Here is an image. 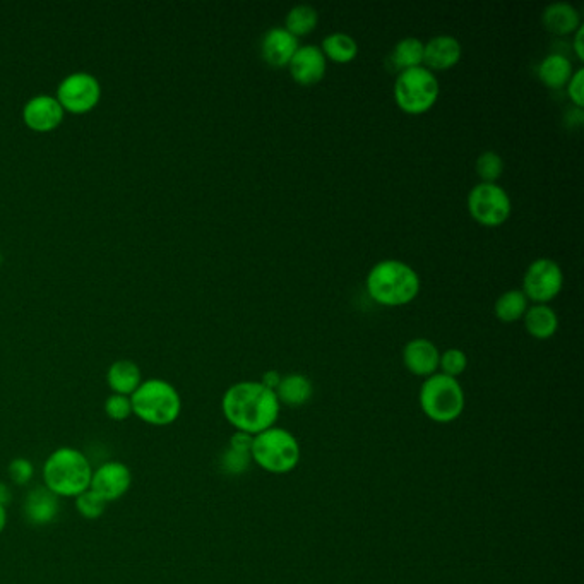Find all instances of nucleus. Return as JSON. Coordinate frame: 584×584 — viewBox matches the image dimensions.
<instances>
[{
  "label": "nucleus",
  "mask_w": 584,
  "mask_h": 584,
  "mask_svg": "<svg viewBox=\"0 0 584 584\" xmlns=\"http://www.w3.org/2000/svg\"><path fill=\"white\" fill-rule=\"evenodd\" d=\"M280 401L275 391L264 388L261 382L242 381L233 384L223 394L221 412L228 424L251 436L275 427L280 417Z\"/></svg>",
  "instance_id": "nucleus-1"
},
{
  "label": "nucleus",
  "mask_w": 584,
  "mask_h": 584,
  "mask_svg": "<svg viewBox=\"0 0 584 584\" xmlns=\"http://www.w3.org/2000/svg\"><path fill=\"white\" fill-rule=\"evenodd\" d=\"M369 297L382 307H403L418 297L422 281L410 264L384 259L374 264L365 280Z\"/></svg>",
  "instance_id": "nucleus-2"
},
{
  "label": "nucleus",
  "mask_w": 584,
  "mask_h": 584,
  "mask_svg": "<svg viewBox=\"0 0 584 584\" xmlns=\"http://www.w3.org/2000/svg\"><path fill=\"white\" fill-rule=\"evenodd\" d=\"M90 459L76 447L62 446L45 459L43 483L57 497H78L90 489Z\"/></svg>",
  "instance_id": "nucleus-3"
},
{
  "label": "nucleus",
  "mask_w": 584,
  "mask_h": 584,
  "mask_svg": "<svg viewBox=\"0 0 584 584\" xmlns=\"http://www.w3.org/2000/svg\"><path fill=\"white\" fill-rule=\"evenodd\" d=\"M132 415L155 427H167L177 422L182 413V398L172 384L163 379L141 382L131 396Z\"/></svg>",
  "instance_id": "nucleus-4"
},
{
  "label": "nucleus",
  "mask_w": 584,
  "mask_h": 584,
  "mask_svg": "<svg viewBox=\"0 0 584 584\" xmlns=\"http://www.w3.org/2000/svg\"><path fill=\"white\" fill-rule=\"evenodd\" d=\"M418 400L422 412L437 424H451L465 410V391L458 379L441 372L425 379Z\"/></svg>",
  "instance_id": "nucleus-5"
},
{
  "label": "nucleus",
  "mask_w": 584,
  "mask_h": 584,
  "mask_svg": "<svg viewBox=\"0 0 584 584\" xmlns=\"http://www.w3.org/2000/svg\"><path fill=\"white\" fill-rule=\"evenodd\" d=\"M394 102L401 112L408 115H424L436 107L441 86L436 74L424 66L401 71L394 81Z\"/></svg>",
  "instance_id": "nucleus-6"
},
{
  "label": "nucleus",
  "mask_w": 584,
  "mask_h": 584,
  "mask_svg": "<svg viewBox=\"0 0 584 584\" xmlns=\"http://www.w3.org/2000/svg\"><path fill=\"white\" fill-rule=\"evenodd\" d=\"M251 456L252 461L268 473L285 475L293 468H297L300 461V446L292 432L271 427L254 436Z\"/></svg>",
  "instance_id": "nucleus-7"
},
{
  "label": "nucleus",
  "mask_w": 584,
  "mask_h": 584,
  "mask_svg": "<svg viewBox=\"0 0 584 584\" xmlns=\"http://www.w3.org/2000/svg\"><path fill=\"white\" fill-rule=\"evenodd\" d=\"M466 206L471 218L487 228L501 227L513 213L511 197L499 184L475 185L468 194Z\"/></svg>",
  "instance_id": "nucleus-8"
},
{
  "label": "nucleus",
  "mask_w": 584,
  "mask_h": 584,
  "mask_svg": "<svg viewBox=\"0 0 584 584\" xmlns=\"http://www.w3.org/2000/svg\"><path fill=\"white\" fill-rule=\"evenodd\" d=\"M564 288V273L559 264L550 257H538L526 268L523 288L528 302L549 304L559 297Z\"/></svg>",
  "instance_id": "nucleus-9"
},
{
  "label": "nucleus",
  "mask_w": 584,
  "mask_h": 584,
  "mask_svg": "<svg viewBox=\"0 0 584 584\" xmlns=\"http://www.w3.org/2000/svg\"><path fill=\"white\" fill-rule=\"evenodd\" d=\"M55 98L60 107L64 108V112L74 115L88 114L100 103L102 86L88 72H74L62 79Z\"/></svg>",
  "instance_id": "nucleus-10"
},
{
  "label": "nucleus",
  "mask_w": 584,
  "mask_h": 584,
  "mask_svg": "<svg viewBox=\"0 0 584 584\" xmlns=\"http://www.w3.org/2000/svg\"><path fill=\"white\" fill-rule=\"evenodd\" d=\"M132 473L122 461H107L93 470L90 489L102 497L103 501L115 502L129 492Z\"/></svg>",
  "instance_id": "nucleus-11"
},
{
  "label": "nucleus",
  "mask_w": 584,
  "mask_h": 584,
  "mask_svg": "<svg viewBox=\"0 0 584 584\" xmlns=\"http://www.w3.org/2000/svg\"><path fill=\"white\" fill-rule=\"evenodd\" d=\"M326 71H328V60L322 54L321 48L316 45L298 47L288 64V72L293 81L305 88L321 83L326 76Z\"/></svg>",
  "instance_id": "nucleus-12"
},
{
  "label": "nucleus",
  "mask_w": 584,
  "mask_h": 584,
  "mask_svg": "<svg viewBox=\"0 0 584 584\" xmlns=\"http://www.w3.org/2000/svg\"><path fill=\"white\" fill-rule=\"evenodd\" d=\"M64 108L55 96L38 95L23 108V120L28 129L35 132H52L64 120Z\"/></svg>",
  "instance_id": "nucleus-13"
},
{
  "label": "nucleus",
  "mask_w": 584,
  "mask_h": 584,
  "mask_svg": "<svg viewBox=\"0 0 584 584\" xmlns=\"http://www.w3.org/2000/svg\"><path fill=\"white\" fill-rule=\"evenodd\" d=\"M439 358H441L439 348L434 345V341L427 338H415L408 341L403 348V364L413 376L427 379L437 374Z\"/></svg>",
  "instance_id": "nucleus-14"
},
{
  "label": "nucleus",
  "mask_w": 584,
  "mask_h": 584,
  "mask_svg": "<svg viewBox=\"0 0 584 584\" xmlns=\"http://www.w3.org/2000/svg\"><path fill=\"white\" fill-rule=\"evenodd\" d=\"M463 48L458 38L439 35L424 43V67L430 72H444L458 66Z\"/></svg>",
  "instance_id": "nucleus-15"
},
{
  "label": "nucleus",
  "mask_w": 584,
  "mask_h": 584,
  "mask_svg": "<svg viewBox=\"0 0 584 584\" xmlns=\"http://www.w3.org/2000/svg\"><path fill=\"white\" fill-rule=\"evenodd\" d=\"M59 511V497L52 494L45 485L31 489L24 499V519L31 526H47L54 523L59 516Z\"/></svg>",
  "instance_id": "nucleus-16"
},
{
  "label": "nucleus",
  "mask_w": 584,
  "mask_h": 584,
  "mask_svg": "<svg viewBox=\"0 0 584 584\" xmlns=\"http://www.w3.org/2000/svg\"><path fill=\"white\" fill-rule=\"evenodd\" d=\"M298 47L300 45L295 36L290 35L285 28L275 26L266 31V35L263 36L261 55L268 66L281 69V67H288Z\"/></svg>",
  "instance_id": "nucleus-17"
},
{
  "label": "nucleus",
  "mask_w": 584,
  "mask_h": 584,
  "mask_svg": "<svg viewBox=\"0 0 584 584\" xmlns=\"http://www.w3.org/2000/svg\"><path fill=\"white\" fill-rule=\"evenodd\" d=\"M542 23L545 30L555 36L574 35L583 26L581 14L567 2H555L543 11Z\"/></svg>",
  "instance_id": "nucleus-18"
},
{
  "label": "nucleus",
  "mask_w": 584,
  "mask_h": 584,
  "mask_svg": "<svg viewBox=\"0 0 584 584\" xmlns=\"http://www.w3.org/2000/svg\"><path fill=\"white\" fill-rule=\"evenodd\" d=\"M523 322L526 333L540 341L550 340L559 329V316L549 304H531Z\"/></svg>",
  "instance_id": "nucleus-19"
},
{
  "label": "nucleus",
  "mask_w": 584,
  "mask_h": 584,
  "mask_svg": "<svg viewBox=\"0 0 584 584\" xmlns=\"http://www.w3.org/2000/svg\"><path fill=\"white\" fill-rule=\"evenodd\" d=\"M143 374L138 364L132 360H117L108 367L107 384L114 394L132 396V393L141 386Z\"/></svg>",
  "instance_id": "nucleus-20"
},
{
  "label": "nucleus",
  "mask_w": 584,
  "mask_h": 584,
  "mask_svg": "<svg viewBox=\"0 0 584 584\" xmlns=\"http://www.w3.org/2000/svg\"><path fill=\"white\" fill-rule=\"evenodd\" d=\"M573 72V62L562 54L547 55L537 69L538 79L542 81L543 86H547L550 90L566 88Z\"/></svg>",
  "instance_id": "nucleus-21"
},
{
  "label": "nucleus",
  "mask_w": 584,
  "mask_h": 584,
  "mask_svg": "<svg viewBox=\"0 0 584 584\" xmlns=\"http://www.w3.org/2000/svg\"><path fill=\"white\" fill-rule=\"evenodd\" d=\"M280 405L298 408L304 406L314 394V386L304 374H288L281 377L280 386L275 391Z\"/></svg>",
  "instance_id": "nucleus-22"
},
{
  "label": "nucleus",
  "mask_w": 584,
  "mask_h": 584,
  "mask_svg": "<svg viewBox=\"0 0 584 584\" xmlns=\"http://www.w3.org/2000/svg\"><path fill=\"white\" fill-rule=\"evenodd\" d=\"M321 52L334 64H350L357 59L358 43L346 33H331L321 43Z\"/></svg>",
  "instance_id": "nucleus-23"
},
{
  "label": "nucleus",
  "mask_w": 584,
  "mask_h": 584,
  "mask_svg": "<svg viewBox=\"0 0 584 584\" xmlns=\"http://www.w3.org/2000/svg\"><path fill=\"white\" fill-rule=\"evenodd\" d=\"M391 62L398 72L424 66V42L415 36H406L394 45Z\"/></svg>",
  "instance_id": "nucleus-24"
},
{
  "label": "nucleus",
  "mask_w": 584,
  "mask_h": 584,
  "mask_svg": "<svg viewBox=\"0 0 584 584\" xmlns=\"http://www.w3.org/2000/svg\"><path fill=\"white\" fill-rule=\"evenodd\" d=\"M528 307H530V302H528L525 293L521 290H507L495 300V317L499 321L507 322V324L518 322L525 317Z\"/></svg>",
  "instance_id": "nucleus-25"
},
{
  "label": "nucleus",
  "mask_w": 584,
  "mask_h": 584,
  "mask_svg": "<svg viewBox=\"0 0 584 584\" xmlns=\"http://www.w3.org/2000/svg\"><path fill=\"white\" fill-rule=\"evenodd\" d=\"M319 24V14L316 9L307 4H300L288 11L287 18H285V30L295 38H302L316 30Z\"/></svg>",
  "instance_id": "nucleus-26"
},
{
  "label": "nucleus",
  "mask_w": 584,
  "mask_h": 584,
  "mask_svg": "<svg viewBox=\"0 0 584 584\" xmlns=\"http://www.w3.org/2000/svg\"><path fill=\"white\" fill-rule=\"evenodd\" d=\"M475 172L483 184H497V180L504 173V160L495 151H483L475 161Z\"/></svg>",
  "instance_id": "nucleus-27"
},
{
  "label": "nucleus",
  "mask_w": 584,
  "mask_h": 584,
  "mask_svg": "<svg viewBox=\"0 0 584 584\" xmlns=\"http://www.w3.org/2000/svg\"><path fill=\"white\" fill-rule=\"evenodd\" d=\"M252 463L251 453L237 449V447L228 446L225 453L221 454V470L227 475H244L249 470Z\"/></svg>",
  "instance_id": "nucleus-28"
},
{
  "label": "nucleus",
  "mask_w": 584,
  "mask_h": 584,
  "mask_svg": "<svg viewBox=\"0 0 584 584\" xmlns=\"http://www.w3.org/2000/svg\"><path fill=\"white\" fill-rule=\"evenodd\" d=\"M466 367H468V357H466V353L463 350L449 348L446 352L441 353L439 370L444 376L458 379L461 374H465Z\"/></svg>",
  "instance_id": "nucleus-29"
},
{
  "label": "nucleus",
  "mask_w": 584,
  "mask_h": 584,
  "mask_svg": "<svg viewBox=\"0 0 584 584\" xmlns=\"http://www.w3.org/2000/svg\"><path fill=\"white\" fill-rule=\"evenodd\" d=\"M107 504V501H103L102 497L91 489L76 497V511L84 519L102 518L105 509H107Z\"/></svg>",
  "instance_id": "nucleus-30"
},
{
  "label": "nucleus",
  "mask_w": 584,
  "mask_h": 584,
  "mask_svg": "<svg viewBox=\"0 0 584 584\" xmlns=\"http://www.w3.org/2000/svg\"><path fill=\"white\" fill-rule=\"evenodd\" d=\"M105 413L114 422H124L132 415L131 396L110 394L105 401Z\"/></svg>",
  "instance_id": "nucleus-31"
},
{
  "label": "nucleus",
  "mask_w": 584,
  "mask_h": 584,
  "mask_svg": "<svg viewBox=\"0 0 584 584\" xmlns=\"http://www.w3.org/2000/svg\"><path fill=\"white\" fill-rule=\"evenodd\" d=\"M7 471H9V478H11V482L14 485L24 487V485L30 483L31 478L35 475V466H33L30 459L16 458L9 463Z\"/></svg>",
  "instance_id": "nucleus-32"
},
{
  "label": "nucleus",
  "mask_w": 584,
  "mask_h": 584,
  "mask_svg": "<svg viewBox=\"0 0 584 584\" xmlns=\"http://www.w3.org/2000/svg\"><path fill=\"white\" fill-rule=\"evenodd\" d=\"M567 95H569V100L574 103V107L581 110L584 105V69L579 67V69H574L573 76L569 79L567 83Z\"/></svg>",
  "instance_id": "nucleus-33"
},
{
  "label": "nucleus",
  "mask_w": 584,
  "mask_h": 584,
  "mask_svg": "<svg viewBox=\"0 0 584 584\" xmlns=\"http://www.w3.org/2000/svg\"><path fill=\"white\" fill-rule=\"evenodd\" d=\"M281 377L283 376H281L278 370H268V372L264 374L261 384H263L264 388L271 389V391H276L278 386H280Z\"/></svg>",
  "instance_id": "nucleus-34"
},
{
  "label": "nucleus",
  "mask_w": 584,
  "mask_h": 584,
  "mask_svg": "<svg viewBox=\"0 0 584 584\" xmlns=\"http://www.w3.org/2000/svg\"><path fill=\"white\" fill-rule=\"evenodd\" d=\"M583 36L584 26H581V28H579V30L573 35V50L576 57H578L579 62H583L584 60Z\"/></svg>",
  "instance_id": "nucleus-35"
},
{
  "label": "nucleus",
  "mask_w": 584,
  "mask_h": 584,
  "mask_svg": "<svg viewBox=\"0 0 584 584\" xmlns=\"http://www.w3.org/2000/svg\"><path fill=\"white\" fill-rule=\"evenodd\" d=\"M11 502V490L6 483H0V504L7 506Z\"/></svg>",
  "instance_id": "nucleus-36"
},
{
  "label": "nucleus",
  "mask_w": 584,
  "mask_h": 584,
  "mask_svg": "<svg viewBox=\"0 0 584 584\" xmlns=\"http://www.w3.org/2000/svg\"><path fill=\"white\" fill-rule=\"evenodd\" d=\"M7 525V507L0 504V533L6 530Z\"/></svg>",
  "instance_id": "nucleus-37"
}]
</instances>
